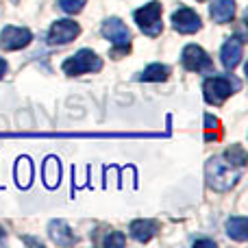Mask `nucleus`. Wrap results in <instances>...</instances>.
I'll list each match as a JSON object with an SVG mask.
<instances>
[{
	"label": "nucleus",
	"instance_id": "11",
	"mask_svg": "<svg viewBox=\"0 0 248 248\" xmlns=\"http://www.w3.org/2000/svg\"><path fill=\"white\" fill-rule=\"evenodd\" d=\"M211 17H214L218 24L224 22H231L235 16V0H211Z\"/></svg>",
	"mask_w": 248,
	"mask_h": 248
},
{
	"label": "nucleus",
	"instance_id": "5",
	"mask_svg": "<svg viewBox=\"0 0 248 248\" xmlns=\"http://www.w3.org/2000/svg\"><path fill=\"white\" fill-rule=\"evenodd\" d=\"M181 61H183V65L189 72H209V74L214 72V63H211L209 55L196 44H189V46L183 48Z\"/></svg>",
	"mask_w": 248,
	"mask_h": 248
},
{
	"label": "nucleus",
	"instance_id": "7",
	"mask_svg": "<svg viewBox=\"0 0 248 248\" xmlns=\"http://www.w3.org/2000/svg\"><path fill=\"white\" fill-rule=\"evenodd\" d=\"M103 37L109 39L116 48H122V50H128V46H131V33L118 17H109L103 24Z\"/></svg>",
	"mask_w": 248,
	"mask_h": 248
},
{
	"label": "nucleus",
	"instance_id": "12",
	"mask_svg": "<svg viewBox=\"0 0 248 248\" xmlns=\"http://www.w3.org/2000/svg\"><path fill=\"white\" fill-rule=\"evenodd\" d=\"M48 233H50L52 242H57L59 246H70L77 242L74 233L70 231V227L63 222V220H52V222L48 224Z\"/></svg>",
	"mask_w": 248,
	"mask_h": 248
},
{
	"label": "nucleus",
	"instance_id": "23",
	"mask_svg": "<svg viewBox=\"0 0 248 248\" xmlns=\"http://www.w3.org/2000/svg\"><path fill=\"white\" fill-rule=\"evenodd\" d=\"M4 235H7V233H4V229L0 227V240H4Z\"/></svg>",
	"mask_w": 248,
	"mask_h": 248
},
{
	"label": "nucleus",
	"instance_id": "3",
	"mask_svg": "<svg viewBox=\"0 0 248 248\" xmlns=\"http://www.w3.org/2000/svg\"><path fill=\"white\" fill-rule=\"evenodd\" d=\"M61 68H63V72L70 74V77H78V74H85V72H98V70L103 68V59H100L96 52L83 48V50H78L77 55H72L70 59H65Z\"/></svg>",
	"mask_w": 248,
	"mask_h": 248
},
{
	"label": "nucleus",
	"instance_id": "22",
	"mask_svg": "<svg viewBox=\"0 0 248 248\" xmlns=\"http://www.w3.org/2000/svg\"><path fill=\"white\" fill-rule=\"evenodd\" d=\"M4 74H7V61L0 59V78H2Z\"/></svg>",
	"mask_w": 248,
	"mask_h": 248
},
{
	"label": "nucleus",
	"instance_id": "1",
	"mask_svg": "<svg viewBox=\"0 0 248 248\" xmlns=\"http://www.w3.org/2000/svg\"><path fill=\"white\" fill-rule=\"evenodd\" d=\"M205 172H207V183H209L211 189H216V192H229L240 181L242 168H235L231 161H227L222 157H214L207 161Z\"/></svg>",
	"mask_w": 248,
	"mask_h": 248
},
{
	"label": "nucleus",
	"instance_id": "15",
	"mask_svg": "<svg viewBox=\"0 0 248 248\" xmlns=\"http://www.w3.org/2000/svg\"><path fill=\"white\" fill-rule=\"evenodd\" d=\"M227 233L231 240L237 242H246L248 240V220L244 216H233L227 222Z\"/></svg>",
	"mask_w": 248,
	"mask_h": 248
},
{
	"label": "nucleus",
	"instance_id": "6",
	"mask_svg": "<svg viewBox=\"0 0 248 248\" xmlns=\"http://www.w3.org/2000/svg\"><path fill=\"white\" fill-rule=\"evenodd\" d=\"M81 33V26L72 20H57L55 24L48 31V44L50 46H63V44H70L74 37H78Z\"/></svg>",
	"mask_w": 248,
	"mask_h": 248
},
{
	"label": "nucleus",
	"instance_id": "16",
	"mask_svg": "<svg viewBox=\"0 0 248 248\" xmlns=\"http://www.w3.org/2000/svg\"><path fill=\"white\" fill-rule=\"evenodd\" d=\"M16 181L20 187H29L33 181V163L29 157H20L16 163Z\"/></svg>",
	"mask_w": 248,
	"mask_h": 248
},
{
	"label": "nucleus",
	"instance_id": "14",
	"mask_svg": "<svg viewBox=\"0 0 248 248\" xmlns=\"http://www.w3.org/2000/svg\"><path fill=\"white\" fill-rule=\"evenodd\" d=\"M157 233V222L153 220H135L131 222V235L137 242H148Z\"/></svg>",
	"mask_w": 248,
	"mask_h": 248
},
{
	"label": "nucleus",
	"instance_id": "19",
	"mask_svg": "<svg viewBox=\"0 0 248 248\" xmlns=\"http://www.w3.org/2000/svg\"><path fill=\"white\" fill-rule=\"evenodd\" d=\"M87 0H59V7L63 9L65 13H78L83 7H85Z\"/></svg>",
	"mask_w": 248,
	"mask_h": 248
},
{
	"label": "nucleus",
	"instance_id": "13",
	"mask_svg": "<svg viewBox=\"0 0 248 248\" xmlns=\"http://www.w3.org/2000/svg\"><path fill=\"white\" fill-rule=\"evenodd\" d=\"M44 185L48 189H55L59 185V179H61V166H59V159L57 157H48L44 161Z\"/></svg>",
	"mask_w": 248,
	"mask_h": 248
},
{
	"label": "nucleus",
	"instance_id": "21",
	"mask_svg": "<svg viewBox=\"0 0 248 248\" xmlns=\"http://www.w3.org/2000/svg\"><path fill=\"white\" fill-rule=\"evenodd\" d=\"M196 246H211V248H216V242H211V240H198V242H194Z\"/></svg>",
	"mask_w": 248,
	"mask_h": 248
},
{
	"label": "nucleus",
	"instance_id": "8",
	"mask_svg": "<svg viewBox=\"0 0 248 248\" xmlns=\"http://www.w3.org/2000/svg\"><path fill=\"white\" fill-rule=\"evenodd\" d=\"M33 35L29 29H20V26H4V31L0 33V46L4 50H20V48L29 46Z\"/></svg>",
	"mask_w": 248,
	"mask_h": 248
},
{
	"label": "nucleus",
	"instance_id": "17",
	"mask_svg": "<svg viewBox=\"0 0 248 248\" xmlns=\"http://www.w3.org/2000/svg\"><path fill=\"white\" fill-rule=\"evenodd\" d=\"M170 74V68L168 65H161V63H153L144 70V72L137 77V81H146V83H161L168 78Z\"/></svg>",
	"mask_w": 248,
	"mask_h": 248
},
{
	"label": "nucleus",
	"instance_id": "2",
	"mask_svg": "<svg viewBox=\"0 0 248 248\" xmlns=\"http://www.w3.org/2000/svg\"><path fill=\"white\" fill-rule=\"evenodd\" d=\"M240 90V81L233 77H224V74H216L209 77L202 83V94L209 105H222L231 94Z\"/></svg>",
	"mask_w": 248,
	"mask_h": 248
},
{
	"label": "nucleus",
	"instance_id": "18",
	"mask_svg": "<svg viewBox=\"0 0 248 248\" xmlns=\"http://www.w3.org/2000/svg\"><path fill=\"white\" fill-rule=\"evenodd\" d=\"M227 161H231L235 168H244V163H246V153H244V148L242 146H233V148H229L227 150Z\"/></svg>",
	"mask_w": 248,
	"mask_h": 248
},
{
	"label": "nucleus",
	"instance_id": "9",
	"mask_svg": "<svg viewBox=\"0 0 248 248\" xmlns=\"http://www.w3.org/2000/svg\"><path fill=\"white\" fill-rule=\"evenodd\" d=\"M172 26H174V31H179V33L189 35V33L201 31L202 22L196 11H192V9H187V7H181L179 11L172 13Z\"/></svg>",
	"mask_w": 248,
	"mask_h": 248
},
{
	"label": "nucleus",
	"instance_id": "4",
	"mask_svg": "<svg viewBox=\"0 0 248 248\" xmlns=\"http://www.w3.org/2000/svg\"><path fill=\"white\" fill-rule=\"evenodd\" d=\"M135 22L141 29V33H146L148 37H157L161 33L163 24H161V4L157 0L144 4L141 9L135 11Z\"/></svg>",
	"mask_w": 248,
	"mask_h": 248
},
{
	"label": "nucleus",
	"instance_id": "20",
	"mask_svg": "<svg viewBox=\"0 0 248 248\" xmlns=\"http://www.w3.org/2000/svg\"><path fill=\"white\" fill-rule=\"evenodd\" d=\"M107 246H122L124 244V237L120 235V233H111V235L107 237V242H105Z\"/></svg>",
	"mask_w": 248,
	"mask_h": 248
},
{
	"label": "nucleus",
	"instance_id": "10",
	"mask_svg": "<svg viewBox=\"0 0 248 248\" xmlns=\"http://www.w3.org/2000/svg\"><path fill=\"white\" fill-rule=\"evenodd\" d=\"M242 55H244L242 39L231 37V39H227V42H224L222 50H220V61H222V65L229 70V72H231V70H235L237 65H240Z\"/></svg>",
	"mask_w": 248,
	"mask_h": 248
}]
</instances>
